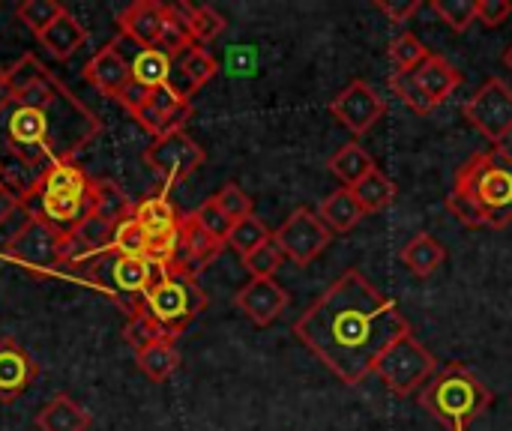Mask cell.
Masks as SVG:
<instances>
[{
	"mask_svg": "<svg viewBox=\"0 0 512 431\" xmlns=\"http://www.w3.org/2000/svg\"><path fill=\"white\" fill-rule=\"evenodd\" d=\"M111 255H120V258H150V240L147 234L141 231V225L135 222V216H129L126 222H120L114 228V237H111Z\"/></svg>",
	"mask_w": 512,
	"mask_h": 431,
	"instance_id": "obj_35",
	"label": "cell"
},
{
	"mask_svg": "<svg viewBox=\"0 0 512 431\" xmlns=\"http://www.w3.org/2000/svg\"><path fill=\"white\" fill-rule=\"evenodd\" d=\"M270 237H273V234H270V228H267V225L252 213V216H246V219H240V222H234V225H231L225 246H231L240 258H246V255H252L258 246H264Z\"/></svg>",
	"mask_w": 512,
	"mask_h": 431,
	"instance_id": "obj_33",
	"label": "cell"
},
{
	"mask_svg": "<svg viewBox=\"0 0 512 431\" xmlns=\"http://www.w3.org/2000/svg\"><path fill=\"white\" fill-rule=\"evenodd\" d=\"M501 60H504V66H507V69H512V45L504 51V57H501Z\"/></svg>",
	"mask_w": 512,
	"mask_h": 431,
	"instance_id": "obj_49",
	"label": "cell"
},
{
	"mask_svg": "<svg viewBox=\"0 0 512 431\" xmlns=\"http://www.w3.org/2000/svg\"><path fill=\"white\" fill-rule=\"evenodd\" d=\"M132 81L147 87V90H156V87H165L168 78H171V57L159 48H141L132 63Z\"/></svg>",
	"mask_w": 512,
	"mask_h": 431,
	"instance_id": "obj_29",
	"label": "cell"
},
{
	"mask_svg": "<svg viewBox=\"0 0 512 431\" xmlns=\"http://www.w3.org/2000/svg\"><path fill=\"white\" fill-rule=\"evenodd\" d=\"M213 204L231 219V222H240V219H246V216H252V198H249V192H243L237 183H225L216 195H213Z\"/></svg>",
	"mask_w": 512,
	"mask_h": 431,
	"instance_id": "obj_42",
	"label": "cell"
},
{
	"mask_svg": "<svg viewBox=\"0 0 512 431\" xmlns=\"http://www.w3.org/2000/svg\"><path fill=\"white\" fill-rule=\"evenodd\" d=\"M237 309L258 327H270L291 303L288 291L276 279H249L234 297Z\"/></svg>",
	"mask_w": 512,
	"mask_h": 431,
	"instance_id": "obj_17",
	"label": "cell"
},
{
	"mask_svg": "<svg viewBox=\"0 0 512 431\" xmlns=\"http://www.w3.org/2000/svg\"><path fill=\"white\" fill-rule=\"evenodd\" d=\"M273 240L279 243V249L285 252V258H291L297 267L312 264L330 243H333V231L321 222V216L312 207H297L273 234Z\"/></svg>",
	"mask_w": 512,
	"mask_h": 431,
	"instance_id": "obj_13",
	"label": "cell"
},
{
	"mask_svg": "<svg viewBox=\"0 0 512 431\" xmlns=\"http://www.w3.org/2000/svg\"><path fill=\"white\" fill-rule=\"evenodd\" d=\"M123 339L135 348V354L138 351H144V348H150V345H156V342H165L168 336H165V330L144 312V306L138 309V312H132L129 315V321H126V327H123ZM171 342V339H168Z\"/></svg>",
	"mask_w": 512,
	"mask_h": 431,
	"instance_id": "obj_36",
	"label": "cell"
},
{
	"mask_svg": "<svg viewBox=\"0 0 512 431\" xmlns=\"http://www.w3.org/2000/svg\"><path fill=\"white\" fill-rule=\"evenodd\" d=\"M93 201L96 180H90L75 162H57L42 171L30 192L21 195V210L24 216L39 219L69 237L93 213Z\"/></svg>",
	"mask_w": 512,
	"mask_h": 431,
	"instance_id": "obj_4",
	"label": "cell"
},
{
	"mask_svg": "<svg viewBox=\"0 0 512 431\" xmlns=\"http://www.w3.org/2000/svg\"><path fill=\"white\" fill-rule=\"evenodd\" d=\"M135 123L150 132L153 138H162V135H174V132H183V126L189 123L192 117V102L180 99L168 84L165 87H156L150 90L147 102L141 105L138 114H132Z\"/></svg>",
	"mask_w": 512,
	"mask_h": 431,
	"instance_id": "obj_15",
	"label": "cell"
},
{
	"mask_svg": "<svg viewBox=\"0 0 512 431\" xmlns=\"http://www.w3.org/2000/svg\"><path fill=\"white\" fill-rule=\"evenodd\" d=\"M375 372L393 396H411L438 375V360L423 342H417L414 333H408L381 357Z\"/></svg>",
	"mask_w": 512,
	"mask_h": 431,
	"instance_id": "obj_9",
	"label": "cell"
},
{
	"mask_svg": "<svg viewBox=\"0 0 512 431\" xmlns=\"http://www.w3.org/2000/svg\"><path fill=\"white\" fill-rule=\"evenodd\" d=\"M141 306L165 330V336L174 342L207 309V294L198 288L195 276L171 267L156 279V285L147 291Z\"/></svg>",
	"mask_w": 512,
	"mask_h": 431,
	"instance_id": "obj_6",
	"label": "cell"
},
{
	"mask_svg": "<svg viewBox=\"0 0 512 431\" xmlns=\"http://www.w3.org/2000/svg\"><path fill=\"white\" fill-rule=\"evenodd\" d=\"M429 54H432V51H429L414 33H402V36H396V39L390 42V60H393L396 69H402V72H417V69L426 63Z\"/></svg>",
	"mask_w": 512,
	"mask_h": 431,
	"instance_id": "obj_38",
	"label": "cell"
},
{
	"mask_svg": "<svg viewBox=\"0 0 512 431\" xmlns=\"http://www.w3.org/2000/svg\"><path fill=\"white\" fill-rule=\"evenodd\" d=\"M282 264H285V252L279 249V243L273 237L264 246H258L252 255L243 258V267L252 273V279H273Z\"/></svg>",
	"mask_w": 512,
	"mask_h": 431,
	"instance_id": "obj_40",
	"label": "cell"
},
{
	"mask_svg": "<svg viewBox=\"0 0 512 431\" xmlns=\"http://www.w3.org/2000/svg\"><path fill=\"white\" fill-rule=\"evenodd\" d=\"M387 105L378 96V90L366 81H351L333 102H330V114L354 135H366L381 117H384Z\"/></svg>",
	"mask_w": 512,
	"mask_h": 431,
	"instance_id": "obj_14",
	"label": "cell"
},
{
	"mask_svg": "<svg viewBox=\"0 0 512 431\" xmlns=\"http://www.w3.org/2000/svg\"><path fill=\"white\" fill-rule=\"evenodd\" d=\"M411 333L399 303L360 270L342 273L294 324V336L345 384H363L381 357Z\"/></svg>",
	"mask_w": 512,
	"mask_h": 431,
	"instance_id": "obj_2",
	"label": "cell"
},
{
	"mask_svg": "<svg viewBox=\"0 0 512 431\" xmlns=\"http://www.w3.org/2000/svg\"><path fill=\"white\" fill-rule=\"evenodd\" d=\"M387 84H390V90L411 108V111H417V114H429V111H435V105H432V99L423 93V87L417 84V75L414 72H402V69H396L390 78H387Z\"/></svg>",
	"mask_w": 512,
	"mask_h": 431,
	"instance_id": "obj_37",
	"label": "cell"
},
{
	"mask_svg": "<svg viewBox=\"0 0 512 431\" xmlns=\"http://www.w3.org/2000/svg\"><path fill=\"white\" fill-rule=\"evenodd\" d=\"M432 9L456 33H465L477 21V0H432Z\"/></svg>",
	"mask_w": 512,
	"mask_h": 431,
	"instance_id": "obj_41",
	"label": "cell"
},
{
	"mask_svg": "<svg viewBox=\"0 0 512 431\" xmlns=\"http://www.w3.org/2000/svg\"><path fill=\"white\" fill-rule=\"evenodd\" d=\"M225 27H228V21L213 6H189V33H192L195 45L213 42Z\"/></svg>",
	"mask_w": 512,
	"mask_h": 431,
	"instance_id": "obj_39",
	"label": "cell"
},
{
	"mask_svg": "<svg viewBox=\"0 0 512 431\" xmlns=\"http://www.w3.org/2000/svg\"><path fill=\"white\" fill-rule=\"evenodd\" d=\"M465 120L483 132L495 147L512 135V87L501 78H489L465 105H462Z\"/></svg>",
	"mask_w": 512,
	"mask_h": 431,
	"instance_id": "obj_11",
	"label": "cell"
},
{
	"mask_svg": "<svg viewBox=\"0 0 512 431\" xmlns=\"http://www.w3.org/2000/svg\"><path fill=\"white\" fill-rule=\"evenodd\" d=\"M36 429L39 431H87L90 429V414L69 396H54L45 402V408L36 414Z\"/></svg>",
	"mask_w": 512,
	"mask_h": 431,
	"instance_id": "obj_23",
	"label": "cell"
},
{
	"mask_svg": "<svg viewBox=\"0 0 512 431\" xmlns=\"http://www.w3.org/2000/svg\"><path fill=\"white\" fill-rule=\"evenodd\" d=\"M417 84L423 87V93L432 99V105L438 108L441 102H447L453 96V90L462 84V72L441 54H429L426 63L414 72Z\"/></svg>",
	"mask_w": 512,
	"mask_h": 431,
	"instance_id": "obj_22",
	"label": "cell"
},
{
	"mask_svg": "<svg viewBox=\"0 0 512 431\" xmlns=\"http://www.w3.org/2000/svg\"><path fill=\"white\" fill-rule=\"evenodd\" d=\"M12 102L0 108V183L30 192L45 168L75 162L102 132V120L78 102L33 51L9 66Z\"/></svg>",
	"mask_w": 512,
	"mask_h": 431,
	"instance_id": "obj_1",
	"label": "cell"
},
{
	"mask_svg": "<svg viewBox=\"0 0 512 431\" xmlns=\"http://www.w3.org/2000/svg\"><path fill=\"white\" fill-rule=\"evenodd\" d=\"M192 33H189V3H165V27L159 36V51L168 57L183 54L192 48Z\"/></svg>",
	"mask_w": 512,
	"mask_h": 431,
	"instance_id": "obj_28",
	"label": "cell"
},
{
	"mask_svg": "<svg viewBox=\"0 0 512 431\" xmlns=\"http://www.w3.org/2000/svg\"><path fill=\"white\" fill-rule=\"evenodd\" d=\"M492 390L465 366L453 363L441 369L420 393V405L450 431H468L492 405Z\"/></svg>",
	"mask_w": 512,
	"mask_h": 431,
	"instance_id": "obj_5",
	"label": "cell"
},
{
	"mask_svg": "<svg viewBox=\"0 0 512 431\" xmlns=\"http://www.w3.org/2000/svg\"><path fill=\"white\" fill-rule=\"evenodd\" d=\"M63 12H66V6L57 3V0H21V3L15 6L18 21H21L30 33H36V36H42Z\"/></svg>",
	"mask_w": 512,
	"mask_h": 431,
	"instance_id": "obj_34",
	"label": "cell"
},
{
	"mask_svg": "<svg viewBox=\"0 0 512 431\" xmlns=\"http://www.w3.org/2000/svg\"><path fill=\"white\" fill-rule=\"evenodd\" d=\"M39 42L45 45V51L51 54V57H57V60H69L84 42H87V30H84V24L66 9L42 36H39Z\"/></svg>",
	"mask_w": 512,
	"mask_h": 431,
	"instance_id": "obj_25",
	"label": "cell"
},
{
	"mask_svg": "<svg viewBox=\"0 0 512 431\" xmlns=\"http://www.w3.org/2000/svg\"><path fill=\"white\" fill-rule=\"evenodd\" d=\"M12 96H15V90H12V84H9V69L0 66V108H6V105L12 102Z\"/></svg>",
	"mask_w": 512,
	"mask_h": 431,
	"instance_id": "obj_48",
	"label": "cell"
},
{
	"mask_svg": "<svg viewBox=\"0 0 512 431\" xmlns=\"http://www.w3.org/2000/svg\"><path fill=\"white\" fill-rule=\"evenodd\" d=\"M447 207L465 228H507L512 222V153L504 147L474 153L456 171Z\"/></svg>",
	"mask_w": 512,
	"mask_h": 431,
	"instance_id": "obj_3",
	"label": "cell"
},
{
	"mask_svg": "<svg viewBox=\"0 0 512 431\" xmlns=\"http://www.w3.org/2000/svg\"><path fill=\"white\" fill-rule=\"evenodd\" d=\"M135 363H138V369H141L144 378H150L153 384H165V381L177 372L180 354H177L174 342L165 339V342H156V345L138 351V354H135Z\"/></svg>",
	"mask_w": 512,
	"mask_h": 431,
	"instance_id": "obj_31",
	"label": "cell"
},
{
	"mask_svg": "<svg viewBox=\"0 0 512 431\" xmlns=\"http://www.w3.org/2000/svg\"><path fill=\"white\" fill-rule=\"evenodd\" d=\"M447 261V249L441 246V240L429 231H420L408 240V246L402 249V264L420 276V279H429L441 264Z\"/></svg>",
	"mask_w": 512,
	"mask_h": 431,
	"instance_id": "obj_24",
	"label": "cell"
},
{
	"mask_svg": "<svg viewBox=\"0 0 512 431\" xmlns=\"http://www.w3.org/2000/svg\"><path fill=\"white\" fill-rule=\"evenodd\" d=\"M6 258L36 276H51L66 264V234L54 231L39 219H24L21 228L6 240Z\"/></svg>",
	"mask_w": 512,
	"mask_h": 431,
	"instance_id": "obj_8",
	"label": "cell"
},
{
	"mask_svg": "<svg viewBox=\"0 0 512 431\" xmlns=\"http://www.w3.org/2000/svg\"><path fill=\"white\" fill-rule=\"evenodd\" d=\"M204 159H207L204 147L192 135H186V132H174V135L153 138V144L144 150V165L159 180H165V186L192 177L204 165Z\"/></svg>",
	"mask_w": 512,
	"mask_h": 431,
	"instance_id": "obj_12",
	"label": "cell"
},
{
	"mask_svg": "<svg viewBox=\"0 0 512 431\" xmlns=\"http://www.w3.org/2000/svg\"><path fill=\"white\" fill-rule=\"evenodd\" d=\"M36 375V360L15 339H0V402L18 399L36 381Z\"/></svg>",
	"mask_w": 512,
	"mask_h": 431,
	"instance_id": "obj_21",
	"label": "cell"
},
{
	"mask_svg": "<svg viewBox=\"0 0 512 431\" xmlns=\"http://www.w3.org/2000/svg\"><path fill=\"white\" fill-rule=\"evenodd\" d=\"M354 198H357V204L363 207V213L369 216V213H381V210H387L393 201H396V183L384 174V171H372L369 177H363L354 189Z\"/></svg>",
	"mask_w": 512,
	"mask_h": 431,
	"instance_id": "obj_32",
	"label": "cell"
},
{
	"mask_svg": "<svg viewBox=\"0 0 512 431\" xmlns=\"http://www.w3.org/2000/svg\"><path fill=\"white\" fill-rule=\"evenodd\" d=\"M225 249V240L207 234L195 216H183L180 219V249H177V261H174V270H183L189 276L198 279V273H204Z\"/></svg>",
	"mask_w": 512,
	"mask_h": 431,
	"instance_id": "obj_16",
	"label": "cell"
},
{
	"mask_svg": "<svg viewBox=\"0 0 512 431\" xmlns=\"http://www.w3.org/2000/svg\"><path fill=\"white\" fill-rule=\"evenodd\" d=\"M318 216H321V222H324L330 231L348 234V231H354V228L363 222L366 213H363V207L357 204V198H354L351 189H339V192H333V195H327V198L321 201Z\"/></svg>",
	"mask_w": 512,
	"mask_h": 431,
	"instance_id": "obj_26",
	"label": "cell"
},
{
	"mask_svg": "<svg viewBox=\"0 0 512 431\" xmlns=\"http://www.w3.org/2000/svg\"><path fill=\"white\" fill-rule=\"evenodd\" d=\"M135 213V204L129 201V195L114 183V180H96V201H93V216L105 219L108 225H120Z\"/></svg>",
	"mask_w": 512,
	"mask_h": 431,
	"instance_id": "obj_30",
	"label": "cell"
},
{
	"mask_svg": "<svg viewBox=\"0 0 512 431\" xmlns=\"http://www.w3.org/2000/svg\"><path fill=\"white\" fill-rule=\"evenodd\" d=\"M510 15V0H477V21L486 24V27H501Z\"/></svg>",
	"mask_w": 512,
	"mask_h": 431,
	"instance_id": "obj_44",
	"label": "cell"
},
{
	"mask_svg": "<svg viewBox=\"0 0 512 431\" xmlns=\"http://www.w3.org/2000/svg\"><path fill=\"white\" fill-rule=\"evenodd\" d=\"M21 210V195H15L6 183H0V225H6Z\"/></svg>",
	"mask_w": 512,
	"mask_h": 431,
	"instance_id": "obj_47",
	"label": "cell"
},
{
	"mask_svg": "<svg viewBox=\"0 0 512 431\" xmlns=\"http://www.w3.org/2000/svg\"><path fill=\"white\" fill-rule=\"evenodd\" d=\"M327 168L342 183V189H354L363 177H369L375 171V159L360 144H345L339 153L330 156Z\"/></svg>",
	"mask_w": 512,
	"mask_h": 431,
	"instance_id": "obj_27",
	"label": "cell"
},
{
	"mask_svg": "<svg viewBox=\"0 0 512 431\" xmlns=\"http://www.w3.org/2000/svg\"><path fill=\"white\" fill-rule=\"evenodd\" d=\"M375 6H378L390 21L405 24L411 15H417V12H420V6H423V3H420V0H378Z\"/></svg>",
	"mask_w": 512,
	"mask_h": 431,
	"instance_id": "obj_45",
	"label": "cell"
},
{
	"mask_svg": "<svg viewBox=\"0 0 512 431\" xmlns=\"http://www.w3.org/2000/svg\"><path fill=\"white\" fill-rule=\"evenodd\" d=\"M84 81L93 84L102 96L117 99L126 84L132 81V69L126 63V57L117 51L114 42H108L105 48H99L87 63H84Z\"/></svg>",
	"mask_w": 512,
	"mask_h": 431,
	"instance_id": "obj_20",
	"label": "cell"
},
{
	"mask_svg": "<svg viewBox=\"0 0 512 431\" xmlns=\"http://www.w3.org/2000/svg\"><path fill=\"white\" fill-rule=\"evenodd\" d=\"M192 216H195V222L207 231V234H213V237H219V240H228V231H231V219L213 204V198H207L198 210H192Z\"/></svg>",
	"mask_w": 512,
	"mask_h": 431,
	"instance_id": "obj_43",
	"label": "cell"
},
{
	"mask_svg": "<svg viewBox=\"0 0 512 431\" xmlns=\"http://www.w3.org/2000/svg\"><path fill=\"white\" fill-rule=\"evenodd\" d=\"M117 27L138 48H159V36L165 27V3L135 0L123 12H117Z\"/></svg>",
	"mask_w": 512,
	"mask_h": 431,
	"instance_id": "obj_19",
	"label": "cell"
},
{
	"mask_svg": "<svg viewBox=\"0 0 512 431\" xmlns=\"http://www.w3.org/2000/svg\"><path fill=\"white\" fill-rule=\"evenodd\" d=\"M132 216L150 240V258L162 270H171L177 261V249H180V219L183 216L171 204L168 192L147 195L144 201L135 204Z\"/></svg>",
	"mask_w": 512,
	"mask_h": 431,
	"instance_id": "obj_10",
	"label": "cell"
},
{
	"mask_svg": "<svg viewBox=\"0 0 512 431\" xmlns=\"http://www.w3.org/2000/svg\"><path fill=\"white\" fill-rule=\"evenodd\" d=\"M219 72L216 57L204 48V45H192L183 54L171 57V78L168 87L180 96V99H192L213 75Z\"/></svg>",
	"mask_w": 512,
	"mask_h": 431,
	"instance_id": "obj_18",
	"label": "cell"
},
{
	"mask_svg": "<svg viewBox=\"0 0 512 431\" xmlns=\"http://www.w3.org/2000/svg\"><path fill=\"white\" fill-rule=\"evenodd\" d=\"M87 264H93L87 279L93 285H99L102 291H108L120 306H126L129 315L141 309L147 291L165 273L153 258H120V255H111V252L99 255V258H93Z\"/></svg>",
	"mask_w": 512,
	"mask_h": 431,
	"instance_id": "obj_7",
	"label": "cell"
},
{
	"mask_svg": "<svg viewBox=\"0 0 512 431\" xmlns=\"http://www.w3.org/2000/svg\"><path fill=\"white\" fill-rule=\"evenodd\" d=\"M147 96H150V90H147V87H141V84L129 81V84H126V90L117 96V102H120L129 114H138V111H141V105L147 102Z\"/></svg>",
	"mask_w": 512,
	"mask_h": 431,
	"instance_id": "obj_46",
	"label": "cell"
}]
</instances>
